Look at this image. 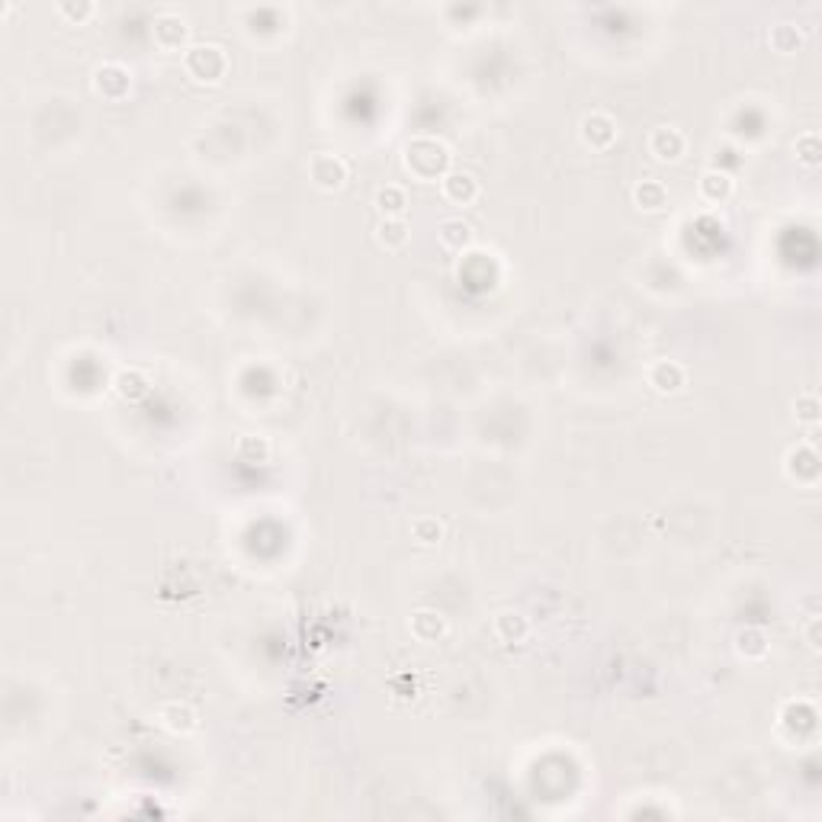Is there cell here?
Returning a JSON list of instances; mask_svg holds the SVG:
<instances>
[{
  "label": "cell",
  "instance_id": "1",
  "mask_svg": "<svg viewBox=\"0 0 822 822\" xmlns=\"http://www.w3.org/2000/svg\"><path fill=\"white\" fill-rule=\"evenodd\" d=\"M312 177H315L318 187L331 190V187H341V183H344L347 168H344V161L331 158V154H318V158L312 161Z\"/></svg>",
  "mask_w": 822,
  "mask_h": 822
},
{
  "label": "cell",
  "instance_id": "2",
  "mask_svg": "<svg viewBox=\"0 0 822 822\" xmlns=\"http://www.w3.org/2000/svg\"><path fill=\"white\" fill-rule=\"evenodd\" d=\"M443 193H447L450 199H457V203H469V199L476 197V183H472L466 174H463V177L453 174V177L443 180Z\"/></svg>",
  "mask_w": 822,
  "mask_h": 822
},
{
  "label": "cell",
  "instance_id": "3",
  "mask_svg": "<svg viewBox=\"0 0 822 822\" xmlns=\"http://www.w3.org/2000/svg\"><path fill=\"white\" fill-rule=\"evenodd\" d=\"M701 190H703V197H710V199L726 197L729 193V177L726 174H703Z\"/></svg>",
  "mask_w": 822,
  "mask_h": 822
},
{
  "label": "cell",
  "instance_id": "4",
  "mask_svg": "<svg viewBox=\"0 0 822 822\" xmlns=\"http://www.w3.org/2000/svg\"><path fill=\"white\" fill-rule=\"evenodd\" d=\"M636 199H639L645 209H659V206L665 203V190L659 187V183H643V187L636 190Z\"/></svg>",
  "mask_w": 822,
  "mask_h": 822
},
{
  "label": "cell",
  "instance_id": "5",
  "mask_svg": "<svg viewBox=\"0 0 822 822\" xmlns=\"http://www.w3.org/2000/svg\"><path fill=\"white\" fill-rule=\"evenodd\" d=\"M440 238H443V244H463V241H469V225L447 222V225H443V232H440Z\"/></svg>",
  "mask_w": 822,
  "mask_h": 822
},
{
  "label": "cell",
  "instance_id": "6",
  "mask_svg": "<svg viewBox=\"0 0 822 822\" xmlns=\"http://www.w3.org/2000/svg\"><path fill=\"white\" fill-rule=\"evenodd\" d=\"M376 199H379V206H383V209H385V203H392L389 209H402V206H405V193H402L399 187L379 190V197H376Z\"/></svg>",
  "mask_w": 822,
  "mask_h": 822
}]
</instances>
